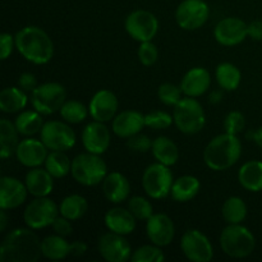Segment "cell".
Wrapping results in <instances>:
<instances>
[{
	"label": "cell",
	"instance_id": "obj_1",
	"mask_svg": "<svg viewBox=\"0 0 262 262\" xmlns=\"http://www.w3.org/2000/svg\"><path fill=\"white\" fill-rule=\"evenodd\" d=\"M41 255V241L31 229L12 230L0 247L2 262H36Z\"/></svg>",
	"mask_w": 262,
	"mask_h": 262
},
{
	"label": "cell",
	"instance_id": "obj_2",
	"mask_svg": "<svg viewBox=\"0 0 262 262\" xmlns=\"http://www.w3.org/2000/svg\"><path fill=\"white\" fill-rule=\"evenodd\" d=\"M15 48L26 60L46 64L54 55V45L48 33L36 26H28L15 35Z\"/></svg>",
	"mask_w": 262,
	"mask_h": 262
},
{
	"label": "cell",
	"instance_id": "obj_3",
	"mask_svg": "<svg viewBox=\"0 0 262 262\" xmlns=\"http://www.w3.org/2000/svg\"><path fill=\"white\" fill-rule=\"evenodd\" d=\"M242 155V143L235 135L225 132L212 138L204 151V160L210 169L216 171L232 168Z\"/></svg>",
	"mask_w": 262,
	"mask_h": 262
},
{
	"label": "cell",
	"instance_id": "obj_4",
	"mask_svg": "<svg viewBox=\"0 0 262 262\" xmlns=\"http://www.w3.org/2000/svg\"><path fill=\"white\" fill-rule=\"evenodd\" d=\"M220 246L225 255L234 258H245L255 251L256 238L241 224H229L220 235Z\"/></svg>",
	"mask_w": 262,
	"mask_h": 262
},
{
	"label": "cell",
	"instance_id": "obj_5",
	"mask_svg": "<svg viewBox=\"0 0 262 262\" xmlns=\"http://www.w3.org/2000/svg\"><path fill=\"white\" fill-rule=\"evenodd\" d=\"M106 164L96 154H79L72 161V177L82 186H96L106 177Z\"/></svg>",
	"mask_w": 262,
	"mask_h": 262
},
{
	"label": "cell",
	"instance_id": "obj_6",
	"mask_svg": "<svg viewBox=\"0 0 262 262\" xmlns=\"http://www.w3.org/2000/svg\"><path fill=\"white\" fill-rule=\"evenodd\" d=\"M174 123L184 135H196L205 127L206 118L201 104L194 97H184L174 106Z\"/></svg>",
	"mask_w": 262,
	"mask_h": 262
},
{
	"label": "cell",
	"instance_id": "obj_7",
	"mask_svg": "<svg viewBox=\"0 0 262 262\" xmlns=\"http://www.w3.org/2000/svg\"><path fill=\"white\" fill-rule=\"evenodd\" d=\"M67 99L66 89L60 83L49 82L37 86L31 96L33 109L42 115H50L61 109Z\"/></svg>",
	"mask_w": 262,
	"mask_h": 262
},
{
	"label": "cell",
	"instance_id": "obj_8",
	"mask_svg": "<svg viewBox=\"0 0 262 262\" xmlns=\"http://www.w3.org/2000/svg\"><path fill=\"white\" fill-rule=\"evenodd\" d=\"M173 174L169 166L161 163L152 164L145 170L142 177V186L146 193L155 200L168 196L173 187Z\"/></svg>",
	"mask_w": 262,
	"mask_h": 262
},
{
	"label": "cell",
	"instance_id": "obj_9",
	"mask_svg": "<svg viewBox=\"0 0 262 262\" xmlns=\"http://www.w3.org/2000/svg\"><path fill=\"white\" fill-rule=\"evenodd\" d=\"M59 207L48 197H36L25 210V223L31 229H42L50 227L58 217Z\"/></svg>",
	"mask_w": 262,
	"mask_h": 262
},
{
	"label": "cell",
	"instance_id": "obj_10",
	"mask_svg": "<svg viewBox=\"0 0 262 262\" xmlns=\"http://www.w3.org/2000/svg\"><path fill=\"white\" fill-rule=\"evenodd\" d=\"M41 141L51 151H68L76 143V133L66 123L50 120L41 129Z\"/></svg>",
	"mask_w": 262,
	"mask_h": 262
},
{
	"label": "cell",
	"instance_id": "obj_11",
	"mask_svg": "<svg viewBox=\"0 0 262 262\" xmlns=\"http://www.w3.org/2000/svg\"><path fill=\"white\" fill-rule=\"evenodd\" d=\"M209 5L204 0H184L176 12V19L183 30H199L209 19Z\"/></svg>",
	"mask_w": 262,
	"mask_h": 262
},
{
	"label": "cell",
	"instance_id": "obj_12",
	"mask_svg": "<svg viewBox=\"0 0 262 262\" xmlns=\"http://www.w3.org/2000/svg\"><path fill=\"white\" fill-rule=\"evenodd\" d=\"M181 250L189 261L209 262L214 257V250L209 238L197 229L186 232L181 241Z\"/></svg>",
	"mask_w": 262,
	"mask_h": 262
},
{
	"label": "cell",
	"instance_id": "obj_13",
	"mask_svg": "<svg viewBox=\"0 0 262 262\" xmlns=\"http://www.w3.org/2000/svg\"><path fill=\"white\" fill-rule=\"evenodd\" d=\"M125 30L136 41H151L159 30V22L155 15L147 10H136L125 19Z\"/></svg>",
	"mask_w": 262,
	"mask_h": 262
},
{
	"label": "cell",
	"instance_id": "obj_14",
	"mask_svg": "<svg viewBox=\"0 0 262 262\" xmlns=\"http://www.w3.org/2000/svg\"><path fill=\"white\" fill-rule=\"evenodd\" d=\"M99 252L109 262H125L132 257V248L124 235L114 232L101 235L99 239Z\"/></svg>",
	"mask_w": 262,
	"mask_h": 262
},
{
	"label": "cell",
	"instance_id": "obj_15",
	"mask_svg": "<svg viewBox=\"0 0 262 262\" xmlns=\"http://www.w3.org/2000/svg\"><path fill=\"white\" fill-rule=\"evenodd\" d=\"M214 35L217 42L222 45L235 46L248 36V25L239 18H224L216 25Z\"/></svg>",
	"mask_w": 262,
	"mask_h": 262
},
{
	"label": "cell",
	"instance_id": "obj_16",
	"mask_svg": "<svg viewBox=\"0 0 262 262\" xmlns=\"http://www.w3.org/2000/svg\"><path fill=\"white\" fill-rule=\"evenodd\" d=\"M146 232H147L148 239L154 245L159 246V247H165L173 242L176 228H174L173 220L168 215L154 214L147 220Z\"/></svg>",
	"mask_w": 262,
	"mask_h": 262
},
{
	"label": "cell",
	"instance_id": "obj_17",
	"mask_svg": "<svg viewBox=\"0 0 262 262\" xmlns=\"http://www.w3.org/2000/svg\"><path fill=\"white\" fill-rule=\"evenodd\" d=\"M82 143L87 152L101 155L110 146V132L102 122L90 123L82 132Z\"/></svg>",
	"mask_w": 262,
	"mask_h": 262
},
{
	"label": "cell",
	"instance_id": "obj_18",
	"mask_svg": "<svg viewBox=\"0 0 262 262\" xmlns=\"http://www.w3.org/2000/svg\"><path fill=\"white\" fill-rule=\"evenodd\" d=\"M28 189L26 184L13 177L0 179V207L4 210L17 209L27 199Z\"/></svg>",
	"mask_w": 262,
	"mask_h": 262
},
{
	"label": "cell",
	"instance_id": "obj_19",
	"mask_svg": "<svg viewBox=\"0 0 262 262\" xmlns=\"http://www.w3.org/2000/svg\"><path fill=\"white\" fill-rule=\"evenodd\" d=\"M48 150L42 141L36 138H26L18 143L15 156L18 161L28 168H38L45 163L48 158Z\"/></svg>",
	"mask_w": 262,
	"mask_h": 262
},
{
	"label": "cell",
	"instance_id": "obj_20",
	"mask_svg": "<svg viewBox=\"0 0 262 262\" xmlns=\"http://www.w3.org/2000/svg\"><path fill=\"white\" fill-rule=\"evenodd\" d=\"M118 110V99L109 90L96 92L90 102L89 112L92 119L97 122H109L115 117Z\"/></svg>",
	"mask_w": 262,
	"mask_h": 262
},
{
	"label": "cell",
	"instance_id": "obj_21",
	"mask_svg": "<svg viewBox=\"0 0 262 262\" xmlns=\"http://www.w3.org/2000/svg\"><path fill=\"white\" fill-rule=\"evenodd\" d=\"M145 117L135 110H125L113 120V132L120 138H129L145 127Z\"/></svg>",
	"mask_w": 262,
	"mask_h": 262
},
{
	"label": "cell",
	"instance_id": "obj_22",
	"mask_svg": "<svg viewBox=\"0 0 262 262\" xmlns=\"http://www.w3.org/2000/svg\"><path fill=\"white\" fill-rule=\"evenodd\" d=\"M211 77L205 68H192L184 74L181 82V89L186 96L199 97L209 90Z\"/></svg>",
	"mask_w": 262,
	"mask_h": 262
},
{
	"label": "cell",
	"instance_id": "obj_23",
	"mask_svg": "<svg viewBox=\"0 0 262 262\" xmlns=\"http://www.w3.org/2000/svg\"><path fill=\"white\" fill-rule=\"evenodd\" d=\"M102 192L113 204H120L129 196L130 184L123 174L118 171L106 174L102 181Z\"/></svg>",
	"mask_w": 262,
	"mask_h": 262
},
{
	"label": "cell",
	"instance_id": "obj_24",
	"mask_svg": "<svg viewBox=\"0 0 262 262\" xmlns=\"http://www.w3.org/2000/svg\"><path fill=\"white\" fill-rule=\"evenodd\" d=\"M105 225L110 232L127 235L135 230L136 217L129 210L114 207L105 214Z\"/></svg>",
	"mask_w": 262,
	"mask_h": 262
},
{
	"label": "cell",
	"instance_id": "obj_25",
	"mask_svg": "<svg viewBox=\"0 0 262 262\" xmlns=\"http://www.w3.org/2000/svg\"><path fill=\"white\" fill-rule=\"evenodd\" d=\"M54 177L46 169L32 168L26 176L28 193L35 197H46L53 192Z\"/></svg>",
	"mask_w": 262,
	"mask_h": 262
},
{
	"label": "cell",
	"instance_id": "obj_26",
	"mask_svg": "<svg viewBox=\"0 0 262 262\" xmlns=\"http://www.w3.org/2000/svg\"><path fill=\"white\" fill-rule=\"evenodd\" d=\"M238 179L247 191H262V161L252 160L242 165L238 173Z\"/></svg>",
	"mask_w": 262,
	"mask_h": 262
},
{
	"label": "cell",
	"instance_id": "obj_27",
	"mask_svg": "<svg viewBox=\"0 0 262 262\" xmlns=\"http://www.w3.org/2000/svg\"><path fill=\"white\" fill-rule=\"evenodd\" d=\"M201 184L196 177L183 176L174 181L171 187V197L177 202H188L199 194Z\"/></svg>",
	"mask_w": 262,
	"mask_h": 262
},
{
	"label": "cell",
	"instance_id": "obj_28",
	"mask_svg": "<svg viewBox=\"0 0 262 262\" xmlns=\"http://www.w3.org/2000/svg\"><path fill=\"white\" fill-rule=\"evenodd\" d=\"M152 155L158 160V163L164 164L166 166H171L178 161L179 151L176 143L168 137H158L152 142Z\"/></svg>",
	"mask_w": 262,
	"mask_h": 262
},
{
	"label": "cell",
	"instance_id": "obj_29",
	"mask_svg": "<svg viewBox=\"0 0 262 262\" xmlns=\"http://www.w3.org/2000/svg\"><path fill=\"white\" fill-rule=\"evenodd\" d=\"M18 132L15 124H13L10 120L2 119L0 120V156L2 159H8L15 152L18 147Z\"/></svg>",
	"mask_w": 262,
	"mask_h": 262
},
{
	"label": "cell",
	"instance_id": "obj_30",
	"mask_svg": "<svg viewBox=\"0 0 262 262\" xmlns=\"http://www.w3.org/2000/svg\"><path fill=\"white\" fill-rule=\"evenodd\" d=\"M27 105V95L19 87H7L0 92V109L4 113H17Z\"/></svg>",
	"mask_w": 262,
	"mask_h": 262
},
{
	"label": "cell",
	"instance_id": "obj_31",
	"mask_svg": "<svg viewBox=\"0 0 262 262\" xmlns=\"http://www.w3.org/2000/svg\"><path fill=\"white\" fill-rule=\"evenodd\" d=\"M87 210H89L87 200L84 197L79 196V194H71V196L66 197L61 201L60 206H59L60 215L72 220V222L83 217L86 215Z\"/></svg>",
	"mask_w": 262,
	"mask_h": 262
},
{
	"label": "cell",
	"instance_id": "obj_32",
	"mask_svg": "<svg viewBox=\"0 0 262 262\" xmlns=\"http://www.w3.org/2000/svg\"><path fill=\"white\" fill-rule=\"evenodd\" d=\"M42 256L49 260H63L69 256V243L61 235H49L41 242Z\"/></svg>",
	"mask_w": 262,
	"mask_h": 262
},
{
	"label": "cell",
	"instance_id": "obj_33",
	"mask_svg": "<svg viewBox=\"0 0 262 262\" xmlns=\"http://www.w3.org/2000/svg\"><path fill=\"white\" fill-rule=\"evenodd\" d=\"M216 82L220 86V89L225 91H234L238 89L241 83V72L234 64L232 63H222L216 68L215 72Z\"/></svg>",
	"mask_w": 262,
	"mask_h": 262
},
{
	"label": "cell",
	"instance_id": "obj_34",
	"mask_svg": "<svg viewBox=\"0 0 262 262\" xmlns=\"http://www.w3.org/2000/svg\"><path fill=\"white\" fill-rule=\"evenodd\" d=\"M41 115L42 114L38 113L37 110H35V112L27 110V112L20 113L14 122L19 135L33 136L36 133L41 132L43 124H45Z\"/></svg>",
	"mask_w": 262,
	"mask_h": 262
},
{
	"label": "cell",
	"instance_id": "obj_35",
	"mask_svg": "<svg viewBox=\"0 0 262 262\" xmlns=\"http://www.w3.org/2000/svg\"><path fill=\"white\" fill-rule=\"evenodd\" d=\"M222 215L228 224H241L247 216V205L241 197H230L223 205Z\"/></svg>",
	"mask_w": 262,
	"mask_h": 262
},
{
	"label": "cell",
	"instance_id": "obj_36",
	"mask_svg": "<svg viewBox=\"0 0 262 262\" xmlns=\"http://www.w3.org/2000/svg\"><path fill=\"white\" fill-rule=\"evenodd\" d=\"M45 168L54 178H64L72 170V163L64 151H51L45 160Z\"/></svg>",
	"mask_w": 262,
	"mask_h": 262
},
{
	"label": "cell",
	"instance_id": "obj_37",
	"mask_svg": "<svg viewBox=\"0 0 262 262\" xmlns=\"http://www.w3.org/2000/svg\"><path fill=\"white\" fill-rule=\"evenodd\" d=\"M89 113L87 107L82 102L76 101V100L66 101L60 109L61 118L67 123H72V124H78V123L83 122Z\"/></svg>",
	"mask_w": 262,
	"mask_h": 262
},
{
	"label": "cell",
	"instance_id": "obj_38",
	"mask_svg": "<svg viewBox=\"0 0 262 262\" xmlns=\"http://www.w3.org/2000/svg\"><path fill=\"white\" fill-rule=\"evenodd\" d=\"M128 210L137 220H148L154 215L152 205L141 196H135L128 202Z\"/></svg>",
	"mask_w": 262,
	"mask_h": 262
},
{
	"label": "cell",
	"instance_id": "obj_39",
	"mask_svg": "<svg viewBox=\"0 0 262 262\" xmlns=\"http://www.w3.org/2000/svg\"><path fill=\"white\" fill-rule=\"evenodd\" d=\"M130 260L135 262H161L165 260V256L159 246H142L135 251Z\"/></svg>",
	"mask_w": 262,
	"mask_h": 262
},
{
	"label": "cell",
	"instance_id": "obj_40",
	"mask_svg": "<svg viewBox=\"0 0 262 262\" xmlns=\"http://www.w3.org/2000/svg\"><path fill=\"white\" fill-rule=\"evenodd\" d=\"M182 91L181 86H176L173 83H163L159 87V99L163 104L168 105V106H176L179 101L182 100Z\"/></svg>",
	"mask_w": 262,
	"mask_h": 262
},
{
	"label": "cell",
	"instance_id": "obj_41",
	"mask_svg": "<svg viewBox=\"0 0 262 262\" xmlns=\"http://www.w3.org/2000/svg\"><path fill=\"white\" fill-rule=\"evenodd\" d=\"M173 120L174 118L171 115L161 110H154L145 115L146 127L154 128V129H166L173 124Z\"/></svg>",
	"mask_w": 262,
	"mask_h": 262
},
{
	"label": "cell",
	"instance_id": "obj_42",
	"mask_svg": "<svg viewBox=\"0 0 262 262\" xmlns=\"http://www.w3.org/2000/svg\"><path fill=\"white\" fill-rule=\"evenodd\" d=\"M246 127L245 115L239 112H230L224 119V129L227 133L235 135L242 132Z\"/></svg>",
	"mask_w": 262,
	"mask_h": 262
},
{
	"label": "cell",
	"instance_id": "obj_43",
	"mask_svg": "<svg viewBox=\"0 0 262 262\" xmlns=\"http://www.w3.org/2000/svg\"><path fill=\"white\" fill-rule=\"evenodd\" d=\"M159 58V53L156 46L151 41H145L141 42L140 49H138V59L145 67H151L156 63Z\"/></svg>",
	"mask_w": 262,
	"mask_h": 262
},
{
	"label": "cell",
	"instance_id": "obj_44",
	"mask_svg": "<svg viewBox=\"0 0 262 262\" xmlns=\"http://www.w3.org/2000/svg\"><path fill=\"white\" fill-rule=\"evenodd\" d=\"M152 142L154 141H151L148 136L137 133L128 138L127 146L129 147V150L135 151V152H147L152 148Z\"/></svg>",
	"mask_w": 262,
	"mask_h": 262
},
{
	"label": "cell",
	"instance_id": "obj_45",
	"mask_svg": "<svg viewBox=\"0 0 262 262\" xmlns=\"http://www.w3.org/2000/svg\"><path fill=\"white\" fill-rule=\"evenodd\" d=\"M71 222L72 220L67 219V217H64L63 215H61V216L56 217L55 222L53 223L51 227H53L55 234L61 235V237H68V235H71L72 232H73V227H72Z\"/></svg>",
	"mask_w": 262,
	"mask_h": 262
},
{
	"label": "cell",
	"instance_id": "obj_46",
	"mask_svg": "<svg viewBox=\"0 0 262 262\" xmlns=\"http://www.w3.org/2000/svg\"><path fill=\"white\" fill-rule=\"evenodd\" d=\"M18 87L25 92H33L37 87V79L32 73H23L18 78Z\"/></svg>",
	"mask_w": 262,
	"mask_h": 262
},
{
	"label": "cell",
	"instance_id": "obj_47",
	"mask_svg": "<svg viewBox=\"0 0 262 262\" xmlns=\"http://www.w3.org/2000/svg\"><path fill=\"white\" fill-rule=\"evenodd\" d=\"M0 43H2V48H0V51H2V59L5 60V59L9 58V55L13 51V46L15 45V40H13L12 35L9 33H3L0 36Z\"/></svg>",
	"mask_w": 262,
	"mask_h": 262
},
{
	"label": "cell",
	"instance_id": "obj_48",
	"mask_svg": "<svg viewBox=\"0 0 262 262\" xmlns=\"http://www.w3.org/2000/svg\"><path fill=\"white\" fill-rule=\"evenodd\" d=\"M86 252H87V245L84 242H82V241H76V242L69 245V256L79 257V256H83Z\"/></svg>",
	"mask_w": 262,
	"mask_h": 262
},
{
	"label": "cell",
	"instance_id": "obj_49",
	"mask_svg": "<svg viewBox=\"0 0 262 262\" xmlns=\"http://www.w3.org/2000/svg\"><path fill=\"white\" fill-rule=\"evenodd\" d=\"M248 36L256 41H262V20H253L248 25Z\"/></svg>",
	"mask_w": 262,
	"mask_h": 262
},
{
	"label": "cell",
	"instance_id": "obj_50",
	"mask_svg": "<svg viewBox=\"0 0 262 262\" xmlns=\"http://www.w3.org/2000/svg\"><path fill=\"white\" fill-rule=\"evenodd\" d=\"M223 99V92L220 90H216V91H212L211 95H210V102L211 104H217V102L222 101Z\"/></svg>",
	"mask_w": 262,
	"mask_h": 262
},
{
	"label": "cell",
	"instance_id": "obj_51",
	"mask_svg": "<svg viewBox=\"0 0 262 262\" xmlns=\"http://www.w3.org/2000/svg\"><path fill=\"white\" fill-rule=\"evenodd\" d=\"M7 224H8L7 214H5V210L2 209V211H0V230H2V232H4L5 228H7Z\"/></svg>",
	"mask_w": 262,
	"mask_h": 262
},
{
	"label": "cell",
	"instance_id": "obj_52",
	"mask_svg": "<svg viewBox=\"0 0 262 262\" xmlns=\"http://www.w3.org/2000/svg\"><path fill=\"white\" fill-rule=\"evenodd\" d=\"M252 140L255 141L256 145H257L258 147L262 148V127L260 128V129L256 130V132H253Z\"/></svg>",
	"mask_w": 262,
	"mask_h": 262
}]
</instances>
